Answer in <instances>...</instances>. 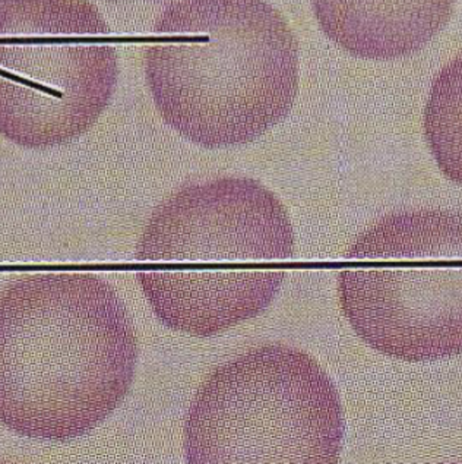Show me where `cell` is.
<instances>
[{
	"mask_svg": "<svg viewBox=\"0 0 462 464\" xmlns=\"http://www.w3.org/2000/svg\"><path fill=\"white\" fill-rule=\"evenodd\" d=\"M137 334L111 283L90 273H37L0 294V420L21 437L90 434L125 400Z\"/></svg>",
	"mask_w": 462,
	"mask_h": 464,
	"instance_id": "cell-1",
	"label": "cell"
},
{
	"mask_svg": "<svg viewBox=\"0 0 462 464\" xmlns=\"http://www.w3.org/2000/svg\"><path fill=\"white\" fill-rule=\"evenodd\" d=\"M293 256L283 202L258 180L218 178L185 185L157 207L135 259L159 320L211 337L264 313Z\"/></svg>",
	"mask_w": 462,
	"mask_h": 464,
	"instance_id": "cell-2",
	"label": "cell"
},
{
	"mask_svg": "<svg viewBox=\"0 0 462 464\" xmlns=\"http://www.w3.org/2000/svg\"><path fill=\"white\" fill-rule=\"evenodd\" d=\"M157 111L205 149L247 144L287 118L299 88V44L265 0H178L145 50Z\"/></svg>",
	"mask_w": 462,
	"mask_h": 464,
	"instance_id": "cell-3",
	"label": "cell"
},
{
	"mask_svg": "<svg viewBox=\"0 0 462 464\" xmlns=\"http://www.w3.org/2000/svg\"><path fill=\"white\" fill-rule=\"evenodd\" d=\"M340 301L371 349L399 361L462 353V214H388L350 247Z\"/></svg>",
	"mask_w": 462,
	"mask_h": 464,
	"instance_id": "cell-4",
	"label": "cell"
},
{
	"mask_svg": "<svg viewBox=\"0 0 462 464\" xmlns=\"http://www.w3.org/2000/svg\"><path fill=\"white\" fill-rule=\"evenodd\" d=\"M345 422L330 375L306 352L268 344L218 366L183 427L189 464H335Z\"/></svg>",
	"mask_w": 462,
	"mask_h": 464,
	"instance_id": "cell-5",
	"label": "cell"
},
{
	"mask_svg": "<svg viewBox=\"0 0 462 464\" xmlns=\"http://www.w3.org/2000/svg\"><path fill=\"white\" fill-rule=\"evenodd\" d=\"M111 31L87 0H0V130L27 149L91 130L118 82Z\"/></svg>",
	"mask_w": 462,
	"mask_h": 464,
	"instance_id": "cell-6",
	"label": "cell"
},
{
	"mask_svg": "<svg viewBox=\"0 0 462 464\" xmlns=\"http://www.w3.org/2000/svg\"><path fill=\"white\" fill-rule=\"evenodd\" d=\"M319 25L354 56H409L447 25L455 0H312Z\"/></svg>",
	"mask_w": 462,
	"mask_h": 464,
	"instance_id": "cell-7",
	"label": "cell"
},
{
	"mask_svg": "<svg viewBox=\"0 0 462 464\" xmlns=\"http://www.w3.org/2000/svg\"><path fill=\"white\" fill-rule=\"evenodd\" d=\"M423 125L440 170L462 187V53L433 80Z\"/></svg>",
	"mask_w": 462,
	"mask_h": 464,
	"instance_id": "cell-8",
	"label": "cell"
}]
</instances>
